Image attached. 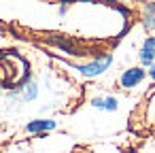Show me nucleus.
<instances>
[{"instance_id":"obj_5","label":"nucleus","mask_w":155,"mask_h":153,"mask_svg":"<svg viewBox=\"0 0 155 153\" xmlns=\"http://www.w3.org/2000/svg\"><path fill=\"white\" fill-rule=\"evenodd\" d=\"M91 104H94L96 108H104V111H115V108H117V100L110 98V96H106V98H96Z\"/></svg>"},{"instance_id":"obj_4","label":"nucleus","mask_w":155,"mask_h":153,"mask_svg":"<svg viewBox=\"0 0 155 153\" xmlns=\"http://www.w3.org/2000/svg\"><path fill=\"white\" fill-rule=\"evenodd\" d=\"M55 128V121H51V119H36V121H30L28 123V132H47V130H53Z\"/></svg>"},{"instance_id":"obj_6","label":"nucleus","mask_w":155,"mask_h":153,"mask_svg":"<svg viewBox=\"0 0 155 153\" xmlns=\"http://www.w3.org/2000/svg\"><path fill=\"white\" fill-rule=\"evenodd\" d=\"M36 91H38V89H36L34 83H26V85H24V98H26V100H34V98H36Z\"/></svg>"},{"instance_id":"obj_3","label":"nucleus","mask_w":155,"mask_h":153,"mask_svg":"<svg viewBox=\"0 0 155 153\" xmlns=\"http://www.w3.org/2000/svg\"><path fill=\"white\" fill-rule=\"evenodd\" d=\"M153 60H155V38L151 36V38L144 41V45L140 49V62L142 64H151Z\"/></svg>"},{"instance_id":"obj_1","label":"nucleus","mask_w":155,"mask_h":153,"mask_svg":"<svg viewBox=\"0 0 155 153\" xmlns=\"http://www.w3.org/2000/svg\"><path fill=\"white\" fill-rule=\"evenodd\" d=\"M110 62H113V58L110 55H102V58H98V60H94L91 64H85V66H77V70H81L85 77H96V75H100V72H104L108 66H110Z\"/></svg>"},{"instance_id":"obj_8","label":"nucleus","mask_w":155,"mask_h":153,"mask_svg":"<svg viewBox=\"0 0 155 153\" xmlns=\"http://www.w3.org/2000/svg\"><path fill=\"white\" fill-rule=\"evenodd\" d=\"M0 128H2V123H0Z\"/></svg>"},{"instance_id":"obj_7","label":"nucleus","mask_w":155,"mask_h":153,"mask_svg":"<svg viewBox=\"0 0 155 153\" xmlns=\"http://www.w3.org/2000/svg\"><path fill=\"white\" fill-rule=\"evenodd\" d=\"M151 77L155 79V64H153V68H151Z\"/></svg>"},{"instance_id":"obj_2","label":"nucleus","mask_w":155,"mask_h":153,"mask_svg":"<svg viewBox=\"0 0 155 153\" xmlns=\"http://www.w3.org/2000/svg\"><path fill=\"white\" fill-rule=\"evenodd\" d=\"M142 77H144V70H140V68H130V70H125V72L121 75V85H123V87H134V85H138V83L142 81Z\"/></svg>"}]
</instances>
